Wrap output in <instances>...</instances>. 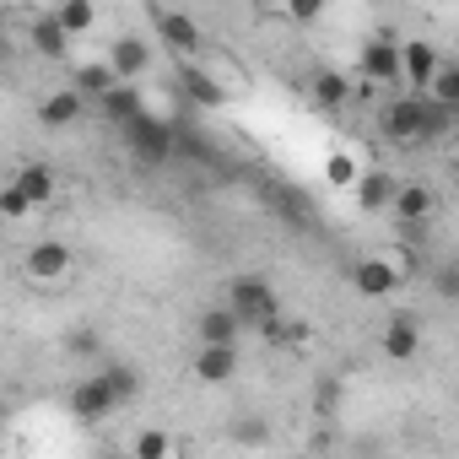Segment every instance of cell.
<instances>
[{
    "label": "cell",
    "mask_w": 459,
    "mask_h": 459,
    "mask_svg": "<svg viewBox=\"0 0 459 459\" xmlns=\"http://www.w3.org/2000/svg\"><path fill=\"white\" fill-rule=\"evenodd\" d=\"M448 114H454V108H443V103H432L427 92H416V98L384 103V108H378V130H384L394 146H416V141H437V135L448 130Z\"/></svg>",
    "instance_id": "6da1fadb"
},
{
    "label": "cell",
    "mask_w": 459,
    "mask_h": 459,
    "mask_svg": "<svg viewBox=\"0 0 459 459\" xmlns=\"http://www.w3.org/2000/svg\"><path fill=\"white\" fill-rule=\"evenodd\" d=\"M119 135H125V146H130V157L141 162V168H162L173 152H178V135H173V125L168 119H157V114H135L130 125H119Z\"/></svg>",
    "instance_id": "7a4b0ae2"
},
{
    "label": "cell",
    "mask_w": 459,
    "mask_h": 459,
    "mask_svg": "<svg viewBox=\"0 0 459 459\" xmlns=\"http://www.w3.org/2000/svg\"><path fill=\"white\" fill-rule=\"evenodd\" d=\"M227 303L238 308V319L249 330H260L265 319H276V292H271L265 276H233V281H227Z\"/></svg>",
    "instance_id": "3957f363"
},
{
    "label": "cell",
    "mask_w": 459,
    "mask_h": 459,
    "mask_svg": "<svg viewBox=\"0 0 459 459\" xmlns=\"http://www.w3.org/2000/svg\"><path fill=\"white\" fill-rule=\"evenodd\" d=\"M125 400H119V389H114V378L108 373H87L76 389H71V416H82V421H98V416H114Z\"/></svg>",
    "instance_id": "277c9868"
},
{
    "label": "cell",
    "mask_w": 459,
    "mask_h": 459,
    "mask_svg": "<svg viewBox=\"0 0 459 459\" xmlns=\"http://www.w3.org/2000/svg\"><path fill=\"white\" fill-rule=\"evenodd\" d=\"M357 71H362V82H394V76H405V60H400V44L389 39V33H378V39H368L362 44V55H357Z\"/></svg>",
    "instance_id": "5b68a950"
},
{
    "label": "cell",
    "mask_w": 459,
    "mask_h": 459,
    "mask_svg": "<svg viewBox=\"0 0 459 459\" xmlns=\"http://www.w3.org/2000/svg\"><path fill=\"white\" fill-rule=\"evenodd\" d=\"M351 287H357V298H389L400 287V265L384 260V255H368V260L351 265Z\"/></svg>",
    "instance_id": "8992f818"
},
{
    "label": "cell",
    "mask_w": 459,
    "mask_h": 459,
    "mask_svg": "<svg viewBox=\"0 0 459 459\" xmlns=\"http://www.w3.org/2000/svg\"><path fill=\"white\" fill-rule=\"evenodd\" d=\"M87 108H92V98H87L82 87H60V92H49V98L39 103V119H44V130H71Z\"/></svg>",
    "instance_id": "52a82bcc"
},
{
    "label": "cell",
    "mask_w": 459,
    "mask_h": 459,
    "mask_svg": "<svg viewBox=\"0 0 459 459\" xmlns=\"http://www.w3.org/2000/svg\"><path fill=\"white\" fill-rule=\"evenodd\" d=\"M22 265H28V276H33V281L55 287V281H65V276H71V249H65V244H55V238H44V244H33V249H28V260H22Z\"/></svg>",
    "instance_id": "ba28073f"
},
{
    "label": "cell",
    "mask_w": 459,
    "mask_h": 459,
    "mask_svg": "<svg viewBox=\"0 0 459 459\" xmlns=\"http://www.w3.org/2000/svg\"><path fill=\"white\" fill-rule=\"evenodd\" d=\"M157 33H162V44H168L178 60H195V55H200V28H195L189 12H157Z\"/></svg>",
    "instance_id": "9c48e42d"
},
{
    "label": "cell",
    "mask_w": 459,
    "mask_h": 459,
    "mask_svg": "<svg viewBox=\"0 0 459 459\" xmlns=\"http://www.w3.org/2000/svg\"><path fill=\"white\" fill-rule=\"evenodd\" d=\"M178 92L195 103V108H221L227 103V92H221V82L211 76V71H200L195 60H184L178 65Z\"/></svg>",
    "instance_id": "30bf717a"
},
{
    "label": "cell",
    "mask_w": 459,
    "mask_h": 459,
    "mask_svg": "<svg viewBox=\"0 0 459 459\" xmlns=\"http://www.w3.org/2000/svg\"><path fill=\"white\" fill-rule=\"evenodd\" d=\"M389 211H394L405 227H421V221H432V216H437V195H432L427 184H400Z\"/></svg>",
    "instance_id": "8fae6325"
},
{
    "label": "cell",
    "mask_w": 459,
    "mask_h": 459,
    "mask_svg": "<svg viewBox=\"0 0 459 459\" xmlns=\"http://www.w3.org/2000/svg\"><path fill=\"white\" fill-rule=\"evenodd\" d=\"M195 330H200V341H211V346H238V335H244L249 325L238 319V308H233V303H227V308H205Z\"/></svg>",
    "instance_id": "7c38bea8"
},
{
    "label": "cell",
    "mask_w": 459,
    "mask_h": 459,
    "mask_svg": "<svg viewBox=\"0 0 459 459\" xmlns=\"http://www.w3.org/2000/svg\"><path fill=\"white\" fill-rule=\"evenodd\" d=\"M238 373V346H211L200 341V357H195V378L200 384H227Z\"/></svg>",
    "instance_id": "4fadbf2b"
},
{
    "label": "cell",
    "mask_w": 459,
    "mask_h": 459,
    "mask_svg": "<svg viewBox=\"0 0 459 459\" xmlns=\"http://www.w3.org/2000/svg\"><path fill=\"white\" fill-rule=\"evenodd\" d=\"M28 39H33V49H39L44 60H65V49H71V28L60 22V12H55V6L33 22V33H28Z\"/></svg>",
    "instance_id": "5bb4252c"
},
{
    "label": "cell",
    "mask_w": 459,
    "mask_h": 459,
    "mask_svg": "<svg viewBox=\"0 0 459 459\" xmlns=\"http://www.w3.org/2000/svg\"><path fill=\"white\" fill-rule=\"evenodd\" d=\"M400 60H405V82L416 87V92H427L432 87V76H437V49L432 44H421V39H411V44H400Z\"/></svg>",
    "instance_id": "9a60e30c"
},
{
    "label": "cell",
    "mask_w": 459,
    "mask_h": 459,
    "mask_svg": "<svg viewBox=\"0 0 459 459\" xmlns=\"http://www.w3.org/2000/svg\"><path fill=\"white\" fill-rule=\"evenodd\" d=\"M108 65H114L125 82H135V76H146V71H152V44H146V39H114Z\"/></svg>",
    "instance_id": "2e32d148"
},
{
    "label": "cell",
    "mask_w": 459,
    "mask_h": 459,
    "mask_svg": "<svg viewBox=\"0 0 459 459\" xmlns=\"http://www.w3.org/2000/svg\"><path fill=\"white\" fill-rule=\"evenodd\" d=\"M92 108H98V114H103L108 125H130V119H135V114H141L146 103H141L135 82H119V87H108V92H103V98H98Z\"/></svg>",
    "instance_id": "e0dca14e"
},
{
    "label": "cell",
    "mask_w": 459,
    "mask_h": 459,
    "mask_svg": "<svg viewBox=\"0 0 459 459\" xmlns=\"http://www.w3.org/2000/svg\"><path fill=\"white\" fill-rule=\"evenodd\" d=\"M416 351H421V330H416V319H405V314L389 319V325H384V357H389V362H411Z\"/></svg>",
    "instance_id": "ac0fdd59"
},
{
    "label": "cell",
    "mask_w": 459,
    "mask_h": 459,
    "mask_svg": "<svg viewBox=\"0 0 459 459\" xmlns=\"http://www.w3.org/2000/svg\"><path fill=\"white\" fill-rule=\"evenodd\" d=\"M119 82H125V76H119V71H114L108 60H82V65L71 71V87H82V92H87L92 103H98V98H103L108 87H119Z\"/></svg>",
    "instance_id": "d6986e66"
},
{
    "label": "cell",
    "mask_w": 459,
    "mask_h": 459,
    "mask_svg": "<svg viewBox=\"0 0 459 459\" xmlns=\"http://www.w3.org/2000/svg\"><path fill=\"white\" fill-rule=\"evenodd\" d=\"M394 189H400V184H394L384 168H373V173H362V178H357V189H351V195H357V205H362V211H389V205H394Z\"/></svg>",
    "instance_id": "ffe728a7"
},
{
    "label": "cell",
    "mask_w": 459,
    "mask_h": 459,
    "mask_svg": "<svg viewBox=\"0 0 459 459\" xmlns=\"http://www.w3.org/2000/svg\"><path fill=\"white\" fill-rule=\"evenodd\" d=\"M308 92H314V103H319L325 114H335V108H346V98H351V82H346V71H319Z\"/></svg>",
    "instance_id": "44dd1931"
},
{
    "label": "cell",
    "mask_w": 459,
    "mask_h": 459,
    "mask_svg": "<svg viewBox=\"0 0 459 459\" xmlns=\"http://www.w3.org/2000/svg\"><path fill=\"white\" fill-rule=\"evenodd\" d=\"M17 184L28 189V200H33L39 211H44V205L55 200V168H49V162H28V168L17 173Z\"/></svg>",
    "instance_id": "7402d4cb"
},
{
    "label": "cell",
    "mask_w": 459,
    "mask_h": 459,
    "mask_svg": "<svg viewBox=\"0 0 459 459\" xmlns=\"http://www.w3.org/2000/svg\"><path fill=\"white\" fill-rule=\"evenodd\" d=\"M60 22L71 28V39H82V33H92L98 28V6H92V0H60Z\"/></svg>",
    "instance_id": "603a6c76"
},
{
    "label": "cell",
    "mask_w": 459,
    "mask_h": 459,
    "mask_svg": "<svg viewBox=\"0 0 459 459\" xmlns=\"http://www.w3.org/2000/svg\"><path fill=\"white\" fill-rule=\"evenodd\" d=\"M325 178H330V189H357V178H362V162H357L351 152H335V157L325 162Z\"/></svg>",
    "instance_id": "cb8c5ba5"
},
{
    "label": "cell",
    "mask_w": 459,
    "mask_h": 459,
    "mask_svg": "<svg viewBox=\"0 0 459 459\" xmlns=\"http://www.w3.org/2000/svg\"><path fill=\"white\" fill-rule=\"evenodd\" d=\"M168 454H173V437L157 432V427H146V432L130 437V459H168Z\"/></svg>",
    "instance_id": "d4e9b609"
},
{
    "label": "cell",
    "mask_w": 459,
    "mask_h": 459,
    "mask_svg": "<svg viewBox=\"0 0 459 459\" xmlns=\"http://www.w3.org/2000/svg\"><path fill=\"white\" fill-rule=\"evenodd\" d=\"M427 98L459 114V65H437V76H432V87H427Z\"/></svg>",
    "instance_id": "484cf974"
},
{
    "label": "cell",
    "mask_w": 459,
    "mask_h": 459,
    "mask_svg": "<svg viewBox=\"0 0 459 459\" xmlns=\"http://www.w3.org/2000/svg\"><path fill=\"white\" fill-rule=\"evenodd\" d=\"M0 211H6V216H12V221H22V216H33V211H39V205H33V200H28V189H22V184H17V178H12V184H6V189H0Z\"/></svg>",
    "instance_id": "4316f807"
},
{
    "label": "cell",
    "mask_w": 459,
    "mask_h": 459,
    "mask_svg": "<svg viewBox=\"0 0 459 459\" xmlns=\"http://www.w3.org/2000/svg\"><path fill=\"white\" fill-rule=\"evenodd\" d=\"M287 17L303 22V28H314V22L325 17V0H287Z\"/></svg>",
    "instance_id": "83f0119b"
},
{
    "label": "cell",
    "mask_w": 459,
    "mask_h": 459,
    "mask_svg": "<svg viewBox=\"0 0 459 459\" xmlns=\"http://www.w3.org/2000/svg\"><path fill=\"white\" fill-rule=\"evenodd\" d=\"M314 411H319V416H335V411H341V384H335V378H325V384H319Z\"/></svg>",
    "instance_id": "f1b7e54d"
},
{
    "label": "cell",
    "mask_w": 459,
    "mask_h": 459,
    "mask_svg": "<svg viewBox=\"0 0 459 459\" xmlns=\"http://www.w3.org/2000/svg\"><path fill=\"white\" fill-rule=\"evenodd\" d=\"M65 351H71V357H98V335H92V330H71V335H65Z\"/></svg>",
    "instance_id": "f546056e"
},
{
    "label": "cell",
    "mask_w": 459,
    "mask_h": 459,
    "mask_svg": "<svg viewBox=\"0 0 459 459\" xmlns=\"http://www.w3.org/2000/svg\"><path fill=\"white\" fill-rule=\"evenodd\" d=\"M432 287H437V298H448V303H459V265H443V271L432 276Z\"/></svg>",
    "instance_id": "4dcf8cb0"
},
{
    "label": "cell",
    "mask_w": 459,
    "mask_h": 459,
    "mask_svg": "<svg viewBox=\"0 0 459 459\" xmlns=\"http://www.w3.org/2000/svg\"><path fill=\"white\" fill-rule=\"evenodd\" d=\"M108 378H114V389H119V400H135V389H141V378H135L130 368H108Z\"/></svg>",
    "instance_id": "1f68e13d"
},
{
    "label": "cell",
    "mask_w": 459,
    "mask_h": 459,
    "mask_svg": "<svg viewBox=\"0 0 459 459\" xmlns=\"http://www.w3.org/2000/svg\"><path fill=\"white\" fill-rule=\"evenodd\" d=\"M44 6H60V0H44Z\"/></svg>",
    "instance_id": "d6a6232c"
}]
</instances>
